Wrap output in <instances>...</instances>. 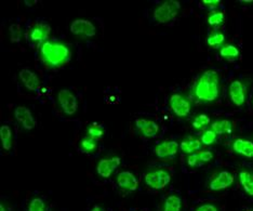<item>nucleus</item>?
Listing matches in <instances>:
<instances>
[{"label":"nucleus","mask_w":253,"mask_h":211,"mask_svg":"<svg viewBox=\"0 0 253 211\" xmlns=\"http://www.w3.org/2000/svg\"><path fill=\"white\" fill-rule=\"evenodd\" d=\"M177 147H179V145L175 141H165L156 146L155 153L160 158L174 156L177 152Z\"/></svg>","instance_id":"nucleus-14"},{"label":"nucleus","mask_w":253,"mask_h":211,"mask_svg":"<svg viewBox=\"0 0 253 211\" xmlns=\"http://www.w3.org/2000/svg\"><path fill=\"white\" fill-rule=\"evenodd\" d=\"M0 140H1V145L5 151H9L12 147V130L9 126L0 127Z\"/></svg>","instance_id":"nucleus-20"},{"label":"nucleus","mask_w":253,"mask_h":211,"mask_svg":"<svg viewBox=\"0 0 253 211\" xmlns=\"http://www.w3.org/2000/svg\"><path fill=\"white\" fill-rule=\"evenodd\" d=\"M200 146H201V142L196 139H188V140L183 141L181 143L182 151L184 153H187V154L199 150Z\"/></svg>","instance_id":"nucleus-23"},{"label":"nucleus","mask_w":253,"mask_h":211,"mask_svg":"<svg viewBox=\"0 0 253 211\" xmlns=\"http://www.w3.org/2000/svg\"><path fill=\"white\" fill-rule=\"evenodd\" d=\"M122 161H120L119 157H113V158H108V159H101L96 166V171L97 174L102 178L108 179L109 176L113 174V172L116 170Z\"/></svg>","instance_id":"nucleus-9"},{"label":"nucleus","mask_w":253,"mask_h":211,"mask_svg":"<svg viewBox=\"0 0 253 211\" xmlns=\"http://www.w3.org/2000/svg\"><path fill=\"white\" fill-rule=\"evenodd\" d=\"M71 32L76 36L93 37L96 34V28L88 20L77 19L71 24Z\"/></svg>","instance_id":"nucleus-6"},{"label":"nucleus","mask_w":253,"mask_h":211,"mask_svg":"<svg viewBox=\"0 0 253 211\" xmlns=\"http://www.w3.org/2000/svg\"><path fill=\"white\" fill-rule=\"evenodd\" d=\"M171 176L168 171L157 170L152 171L145 175V183L154 190H162L170 183Z\"/></svg>","instance_id":"nucleus-5"},{"label":"nucleus","mask_w":253,"mask_h":211,"mask_svg":"<svg viewBox=\"0 0 253 211\" xmlns=\"http://www.w3.org/2000/svg\"><path fill=\"white\" fill-rule=\"evenodd\" d=\"M117 183L122 189L130 192L136 191L139 187V181L136 176L129 171H123L117 175Z\"/></svg>","instance_id":"nucleus-11"},{"label":"nucleus","mask_w":253,"mask_h":211,"mask_svg":"<svg viewBox=\"0 0 253 211\" xmlns=\"http://www.w3.org/2000/svg\"><path fill=\"white\" fill-rule=\"evenodd\" d=\"M234 183V175L227 171H222L210 182L209 187L211 191H222L232 186Z\"/></svg>","instance_id":"nucleus-10"},{"label":"nucleus","mask_w":253,"mask_h":211,"mask_svg":"<svg viewBox=\"0 0 253 211\" xmlns=\"http://www.w3.org/2000/svg\"><path fill=\"white\" fill-rule=\"evenodd\" d=\"M224 42V35L223 34H214L208 38V43L210 45H218Z\"/></svg>","instance_id":"nucleus-32"},{"label":"nucleus","mask_w":253,"mask_h":211,"mask_svg":"<svg viewBox=\"0 0 253 211\" xmlns=\"http://www.w3.org/2000/svg\"><path fill=\"white\" fill-rule=\"evenodd\" d=\"M91 211H103V210H102V209H101L100 207H97V206H95V207H94L93 209H92Z\"/></svg>","instance_id":"nucleus-35"},{"label":"nucleus","mask_w":253,"mask_h":211,"mask_svg":"<svg viewBox=\"0 0 253 211\" xmlns=\"http://www.w3.org/2000/svg\"><path fill=\"white\" fill-rule=\"evenodd\" d=\"M20 81L24 84V87L31 91H35L39 88L40 81L35 73L30 70H22L19 74Z\"/></svg>","instance_id":"nucleus-13"},{"label":"nucleus","mask_w":253,"mask_h":211,"mask_svg":"<svg viewBox=\"0 0 253 211\" xmlns=\"http://www.w3.org/2000/svg\"><path fill=\"white\" fill-rule=\"evenodd\" d=\"M196 211H217V208L214 206V205L211 204H205L203 206H200L196 209Z\"/></svg>","instance_id":"nucleus-33"},{"label":"nucleus","mask_w":253,"mask_h":211,"mask_svg":"<svg viewBox=\"0 0 253 211\" xmlns=\"http://www.w3.org/2000/svg\"><path fill=\"white\" fill-rule=\"evenodd\" d=\"M233 150L243 156L250 158L253 157V143L250 141L243 139L235 140L233 143Z\"/></svg>","instance_id":"nucleus-16"},{"label":"nucleus","mask_w":253,"mask_h":211,"mask_svg":"<svg viewBox=\"0 0 253 211\" xmlns=\"http://www.w3.org/2000/svg\"><path fill=\"white\" fill-rule=\"evenodd\" d=\"M240 183L243 185L245 192L250 196H253V179L252 175L247 171H241L239 174Z\"/></svg>","instance_id":"nucleus-21"},{"label":"nucleus","mask_w":253,"mask_h":211,"mask_svg":"<svg viewBox=\"0 0 253 211\" xmlns=\"http://www.w3.org/2000/svg\"><path fill=\"white\" fill-rule=\"evenodd\" d=\"M57 101L62 108V111L64 112L66 115L72 116L77 112L78 108V102L77 98L72 92L71 90L63 89L61 90L59 94H57Z\"/></svg>","instance_id":"nucleus-4"},{"label":"nucleus","mask_w":253,"mask_h":211,"mask_svg":"<svg viewBox=\"0 0 253 211\" xmlns=\"http://www.w3.org/2000/svg\"><path fill=\"white\" fill-rule=\"evenodd\" d=\"M229 96H231L233 103L238 106H241L246 102L244 84L239 81H235L229 85Z\"/></svg>","instance_id":"nucleus-12"},{"label":"nucleus","mask_w":253,"mask_h":211,"mask_svg":"<svg viewBox=\"0 0 253 211\" xmlns=\"http://www.w3.org/2000/svg\"><path fill=\"white\" fill-rule=\"evenodd\" d=\"M195 94L199 100L214 101L218 95V75L214 71H207L199 78L195 87Z\"/></svg>","instance_id":"nucleus-1"},{"label":"nucleus","mask_w":253,"mask_h":211,"mask_svg":"<svg viewBox=\"0 0 253 211\" xmlns=\"http://www.w3.org/2000/svg\"><path fill=\"white\" fill-rule=\"evenodd\" d=\"M10 39L12 42H19L22 36H23V33H22V28L19 24H12L10 26Z\"/></svg>","instance_id":"nucleus-25"},{"label":"nucleus","mask_w":253,"mask_h":211,"mask_svg":"<svg viewBox=\"0 0 253 211\" xmlns=\"http://www.w3.org/2000/svg\"><path fill=\"white\" fill-rule=\"evenodd\" d=\"M14 118L16 119V122L26 130H32L35 128V119H34L31 110H28L25 106H19L15 108Z\"/></svg>","instance_id":"nucleus-8"},{"label":"nucleus","mask_w":253,"mask_h":211,"mask_svg":"<svg viewBox=\"0 0 253 211\" xmlns=\"http://www.w3.org/2000/svg\"><path fill=\"white\" fill-rule=\"evenodd\" d=\"M96 146H97V144H96V142H95V140L93 138H85V139H84L82 141L83 150L84 152H87V153L93 152L95 148H96Z\"/></svg>","instance_id":"nucleus-29"},{"label":"nucleus","mask_w":253,"mask_h":211,"mask_svg":"<svg viewBox=\"0 0 253 211\" xmlns=\"http://www.w3.org/2000/svg\"><path fill=\"white\" fill-rule=\"evenodd\" d=\"M135 125L141 130L142 134L146 136V138H153L159 131L158 125L153 121H147V119H137Z\"/></svg>","instance_id":"nucleus-15"},{"label":"nucleus","mask_w":253,"mask_h":211,"mask_svg":"<svg viewBox=\"0 0 253 211\" xmlns=\"http://www.w3.org/2000/svg\"><path fill=\"white\" fill-rule=\"evenodd\" d=\"M181 208L182 201L179 196L170 195L167 197L164 205V211H181Z\"/></svg>","instance_id":"nucleus-22"},{"label":"nucleus","mask_w":253,"mask_h":211,"mask_svg":"<svg viewBox=\"0 0 253 211\" xmlns=\"http://www.w3.org/2000/svg\"><path fill=\"white\" fill-rule=\"evenodd\" d=\"M211 130L217 134H231L233 132V125L229 121H217L211 125Z\"/></svg>","instance_id":"nucleus-18"},{"label":"nucleus","mask_w":253,"mask_h":211,"mask_svg":"<svg viewBox=\"0 0 253 211\" xmlns=\"http://www.w3.org/2000/svg\"><path fill=\"white\" fill-rule=\"evenodd\" d=\"M0 211H5V209H4V207L2 206V205H1V206H0Z\"/></svg>","instance_id":"nucleus-36"},{"label":"nucleus","mask_w":253,"mask_h":211,"mask_svg":"<svg viewBox=\"0 0 253 211\" xmlns=\"http://www.w3.org/2000/svg\"><path fill=\"white\" fill-rule=\"evenodd\" d=\"M209 123H210V118L207 115H205V114H201V115L195 118V121L193 122V127L195 129H201L205 126H207Z\"/></svg>","instance_id":"nucleus-27"},{"label":"nucleus","mask_w":253,"mask_h":211,"mask_svg":"<svg viewBox=\"0 0 253 211\" xmlns=\"http://www.w3.org/2000/svg\"><path fill=\"white\" fill-rule=\"evenodd\" d=\"M203 2L206 5H210V7H214V5H217L218 3H220V1H218V0H204Z\"/></svg>","instance_id":"nucleus-34"},{"label":"nucleus","mask_w":253,"mask_h":211,"mask_svg":"<svg viewBox=\"0 0 253 211\" xmlns=\"http://www.w3.org/2000/svg\"><path fill=\"white\" fill-rule=\"evenodd\" d=\"M215 139H216V134L212 130H208L203 134V136H201V142L206 145H210L213 143Z\"/></svg>","instance_id":"nucleus-30"},{"label":"nucleus","mask_w":253,"mask_h":211,"mask_svg":"<svg viewBox=\"0 0 253 211\" xmlns=\"http://www.w3.org/2000/svg\"><path fill=\"white\" fill-rule=\"evenodd\" d=\"M42 53L44 60L51 65L63 64L68 59L70 50L64 44L45 42L42 45Z\"/></svg>","instance_id":"nucleus-2"},{"label":"nucleus","mask_w":253,"mask_h":211,"mask_svg":"<svg viewBox=\"0 0 253 211\" xmlns=\"http://www.w3.org/2000/svg\"><path fill=\"white\" fill-rule=\"evenodd\" d=\"M170 106L172 112L179 117H185L191 112V103L181 94L171 95Z\"/></svg>","instance_id":"nucleus-7"},{"label":"nucleus","mask_w":253,"mask_h":211,"mask_svg":"<svg viewBox=\"0 0 253 211\" xmlns=\"http://www.w3.org/2000/svg\"><path fill=\"white\" fill-rule=\"evenodd\" d=\"M223 20H224V14L222 12H215L209 16L208 23L210 25H218L221 24Z\"/></svg>","instance_id":"nucleus-31"},{"label":"nucleus","mask_w":253,"mask_h":211,"mask_svg":"<svg viewBox=\"0 0 253 211\" xmlns=\"http://www.w3.org/2000/svg\"><path fill=\"white\" fill-rule=\"evenodd\" d=\"M28 211H45V204L42 198H34L28 206Z\"/></svg>","instance_id":"nucleus-26"},{"label":"nucleus","mask_w":253,"mask_h":211,"mask_svg":"<svg viewBox=\"0 0 253 211\" xmlns=\"http://www.w3.org/2000/svg\"><path fill=\"white\" fill-rule=\"evenodd\" d=\"M220 54L223 56V58L234 59V58H237L239 55V51L235 47V45L229 44V45H225V47H223L221 49Z\"/></svg>","instance_id":"nucleus-24"},{"label":"nucleus","mask_w":253,"mask_h":211,"mask_svg":"<svg viewBox=\"0 0 253 211\" xmlns=\"http://www.w3.org/2000/svg\"><path fill=\"white\" fill-rule=\"evenodd\" d=\"M213 159V154L211 152H201L199 154H194V155H191L187 159V164L189 167H196L199 166V165H204L206 163L211 162Z\"/></svg>","instance_id":"nucleus-17"},{"label":"nucleus","mask_w":253,"mask_h":211,"mask_svg":"<svg viewBox=\"0 0 253 211\" xmlns=\"http://www.w3.org/2000/svg\"><path fill=\"white\" fill-rule=\"evenodd\" d=\"M88 134L91 138H101V136L104 134V130L97 124H92L91 126L88 128Z\"/></svg>","instance_id":"nucleus-28"},{"label":"nucleus","mask_w":253,"mask_h":211,"mask_svg":"<svg viewBox=\"0 0 253 211\" xmlns=\"http://www.w3.org/2000/svg\"><path fill=\"white\" fill-rule=\"evenodd\" d=\"M49 33H50V27L48 25L38 24L37 26L33 28V31L31 33V38L33 42H40L48 37Z\"/></svg>","instance_id":"nucleus-19"},{"label":"nucleus","mask_w":253,"mask_h":211,"mask_svg":"<svg viewBox=\"0 0 253 211\" xmlns=\"http://www.w3.org/2000/svg\"><path fill=\"white\" fill-rule=\"evenodd\" d=\"M180 9L181 3L179 1L168 0L158 5L154 12V18L159 23H168L175 18Z\"/></svg>","instance_id":"nucleus-3"}]
</instances>
